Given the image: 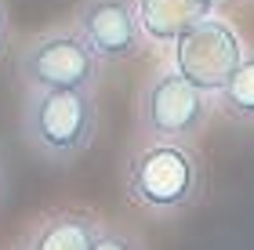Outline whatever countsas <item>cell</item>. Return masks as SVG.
<instances>
[{
	"instance_id": "cell-1",
	"label": "cell",
	"mask_w": 254,
	"mask_h": 250,
	"mask_svg": "<svg viewBox=\"0 0 254 250\" xmlns=\"http://www.w3.org/2000/svg\"><path fill=\"white\" fill-rule=\"evenodd\" d=\"M102 112L95 91L84 87H29L22 98L18 131L44 163L69 167L84 160L98 138Z\"/></svg>"
},
{
	"instance_id": "cell-2",
	"label": "cell",
	"mask_w": 254,
	"mask_h": 250,
	"mask_svg": "<svg viewBox=\"0 0 254 250\" xmlns=\"http://www.w3.org/2000/svg\"><path fill=\"white\" fill-rule=\"evenodd\" d=\"M124 196L153 218H175L196 207L203 192V163L186 142L142 138L124 152L120 163Z\"/></svg>"
},
{
	"instance_id": "cell-3",
	"label": "cell",
	"mask_w": 254,
	"mask_h": 250,
	"mask_svg": "<svg viewBox=\"0 0 254 250\" xmlns=\"http://www.w3.org/2000/svg\"><path fill=\"white\" fill-rule=\"evenodd\" d=\"M134 116L142 138L192 145L214 116V95L167 62L145 76L142 91H138Z\"/></svg>"
},
{
	"instance_id": "cell-4",
	"label": "cell",
	"mask_w": 254,
	"mask_h": 250,
	"mask_svg": "<svg viewBox=\"0 0 254 250\" xmlns=\"http://www.w3.org/2000/svg\"><path fill=\"white\" fill-rule=\"evenodd\" d=\"M98 54L80 40V33L69 26H51L40 29L18 48L15 54V76L22 91L29 87H84L98 91L102 84Z\"/></svg>"
},
{
	"instance_id": "cell-5",
	"label": "cell",
	"mask_w": 254,
	"mask_h": 250,
	"mask_svg": "<svg viewBox=\"0 0 254 250\" xmlns=\"http://www.w3.org/2000/svg\"><path fill=\"white\" fill-rule=\"evenodd\" d=\"M244 51H247L244 33L222 11H207L203 18L182 29L178 40L171 44V65L214 95L222 80L233 73V65L244 58Z\"/></svg>"
},
{
	"instance_id": "cell-6",
	"label": "cell",
	"mask_w": 254,
	"mask_h": 250,
	"mask_svg": "<svg viewBox=\"0 0 254 250\" xmlns=\"http://www.w3.org/2000/svg\"><path fill=\"white\" fill-rule=\"evenodd\" d=\"M69 22L102 65L134 62L149 48L134 15V0H80Z\"/></svg>"
},
{
	"instance_id": "cell-7",
	"label": "cell",
	"mask_w": 254,
	"mask_h": 250,
	"mask_svg": "<svg viewBox=\"0 0 254 250\" xmlns=\"http://www.w3.org/2000/svg\"><path fill=\"white\" fill-rule=\"evenodd\" d=\"M102 221L84 207H65L48 214L40 225H33L22 250H91Z\"/></svg>"
},
{
	"instance_id": "cell-8",
	"label": "cell",
	"mask_w": 254,
	"mask_h": 250,
	"mask_svg": "<svg viewBox=\"0 0 254 250\" xmlns=\"http://www.w3.org/2000/svg\"><path fill=\"white\" fill-rule=\"evenodd\" d=\"M207 0H134V15L149 48L171 51L178 33L207 15Z\"/></svg>"
},
{
	"instance_id": "cell-9",
	"label": "cell",
	"mask_w": 254,
	"mask_h": 250,
	"mask_svg": "<svg viewBox=\"0 0 254 250\" xmlns=\"http://www.w3.org/2000/svg\"><path fill=\"white\" fill-rule=\"evenodd\" d=\"M214 109H222L233 123L254 127V48L244 51V58L214 91Z\"/></svg>"
},
{
	"instance_id": "cell-10",
	"label": "cell",
	"mask_w": 254,
	"mask_h": 250,
	"mask_svg": "<svg viewBox=\"0 0 254 250\" xmlns=\"http://www.w3.org/2000/svg\"><path fill=\"white\" fill-rule=\"evenodd\" d=\"M91 250H145V243L138 240L131 229H124V225H106L102 221V229L95 236V243Z\"/></svg>"
},
{
	"instance_id": "cell-11",
	"label": "cell",
	"mask_w": 254,
	"mask_h": 250,
	"mask_svg": "<svg viewBox=\"0 0 254 250\" xmlns=\"http://www.w3.org/2000/svg\"><path fill=\"white\" fill-rule=\"evenodd\" d=\"M7 48H11V11H7L4 0H0V62H4Z\"/></svg>"
},
{
	"instance_id": "cell-12",
	"label": "cell",
	"mask_w": 254,
	"mask_h": 250,
	"mask_svg": "<svg viewBox=\"0 0 254 250\" xmlns=\"http://www.w3.org/2000/svg\"><path fill=\"white\" fill-rule=\"evenodd\" d=\"M236 4H240V0H207V7H211V11H229Z\"/></svg>"
},
{
	"instance_id": "cell-13",
	"label": "cell",
	"mask_w": 254,
	"mask_h": 250,
	"mask_svg": "<svg viewBox=\"0 0 254 250\" xmlns=\"http://www.w3.org/2000/svg\"><path fill=\"white\" fill-rule=\"evenodd\" d=\"M4 185H7V167H4V156H0V196H4Z\"/></svg>"
},
{
	"instance_id": "cell-14",
	"label": "cell",
	"mask_w": 254,
	"mask_h": 250,
	"mask_svg": "<svg viewBox=\"0 0 254 250\" xmlns=\"http://www.w3.org/2000/svg\"><path fill=\"white\" fill-rule=\"evenodd\" d=\"M251 4H254V0H251Z\"/></svg>"
}]
</instances>
